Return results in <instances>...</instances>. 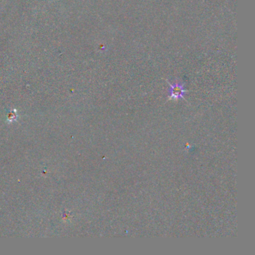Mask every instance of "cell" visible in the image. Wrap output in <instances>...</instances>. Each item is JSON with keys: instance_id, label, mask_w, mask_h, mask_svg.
<instances>
[{"instance_id": "6da1fadb", "label": "cell", "mask_w": 255, "mask_h": 255, "mask_svg": "<svg viewBox=\"0 0 255 255\" xmlns=\"http://www.w3.org/2000/svg\"><path fill=\"white\" fill-rule=\"evenodd\" d=\"M182 92H183V91L182 90V88H180V87L179 86H175L172 89V96L174 97H179L180 96H181V95L182 94Z\"/></svg>"}]
</instances>
